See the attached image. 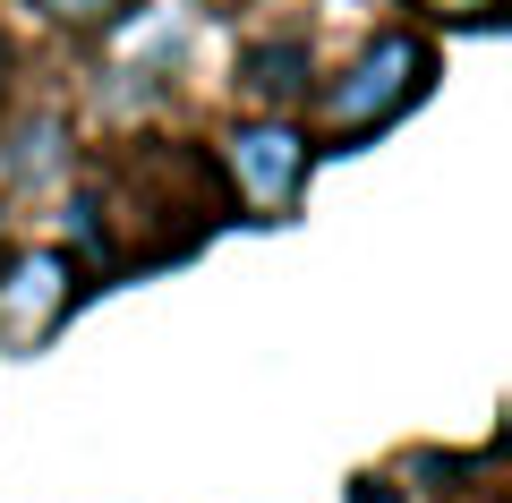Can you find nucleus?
Instances as JSON below:
<instances>
[{"label": "nucleus", "mask_w": 512, "mask_h": 503, "mask_svg": "<svg viewBox=\"0 0 512 503\" xmlns=\"http://www.w3.org/2000/svg\"><path fill=\"white\" fill-rule=\"evenodd\" d=\"M419 94H427V43L419 35H384L376 52L325 94V120L333 128H367V120H393V111L419 103Z\"/></svg>", "instance_id": "obj_1"}, {"label": "nucleus", "mask_w": 512, "mask_h": 503, "mask_svg": "<svg viewBox=\"0 0 512 503\" xmlns=\"http://www.w3.org/2000/svg\"><path fill=\"white\" fill-rule=\"evenodd\" d=\"M69 307H77V265H69L60 248H43V256H9V265H0V342L35 350L43 333L69 316Z\"/></svg>", "instance_id": "obj_2"}, {"label": "nucleus", "mask_w": 512, "mask_h": 503, "mask_svg": "<svg viewBox=\"0 0 512 503\" xmlns=\"http://www.w3.org/2000/svg\"><path fill=\"white\" fill-rule=\"evenodd\" d=\"M231 171H239V197H248L256 214H282V205L299 197V171H308V137L282 128V120L239 128L231 137Z\"/></svg>", "instance_id": "obj_3"}, {"label": "nucleus", "mask_w": 512, "mask_h": 503, "mask_svg": "<svg viewBox=\"0 0 512 503\" xmlns=\"http://www.w3.org/2000/svg\"><path fill=\"white\" fill-rule=\"evenodd\" d=\"M248 86L265 103H291L308 86V43H265V52H248Z\"/></svg>", "instance_id": "obj_4"}, {"label": "nucleus", "mask_w": 512, "mask_h": 503, "mask_svg": "<svg viewBox=\"0 0 512 503\" xmlns=\"http://www.w3.org/2000/svg\"><path fill=\"white\" fill-rule=\"evenodd\" d=\"M43 9H52L60 26H111V18L128 9V0H43Z\"/></svg>", "instance_id": "obj_5"}, {"label": "nucleus", "mask_w": 512, "mask_h": 503, "mask_svg": "<svg viewBox=\"0 0 512 503\" xmlns=\"http://www.w3.org/2000/svg\"><path fill=\"white\" fill-rule=\"evenodd\" d=\"M436 9H495V0H436Z\"/></svg>", "instance_id": "obj_6"}, {"label": "nucleus", "mask_w": 512, "mask_h": 503, "mask_svg": "<svg viewBox=\"0 0 512 503\" xmlns=\"http://www.w3.org/2000/svg\"><path fill=\"white\" fill-rule=\"evenodd\" d=\"M359 503H393V495H376V486H359Z\"/></svg>", "instance_id": "obj_7"}]
</instances>
